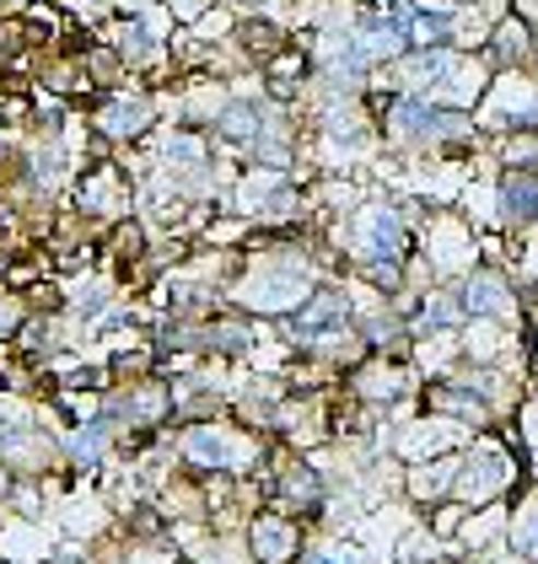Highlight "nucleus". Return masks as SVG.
Wrapping results in <instances>:
<instances>
[{
  "label": "nucleus",
  "instance_id": "nucleus-5",
  "mask_svg": "<svg viewBox=\"0 0 538 564\" xmlns=\"http://www.w3.org/2000/svg\"><path fill=\"white\" fill-rule=\"evenodd\" d=\"M302 554V538H296V521L280 516V510H265L254 521V560L259 564H291Z\"/></svg>",
  "mask_w": 538,
  "mask_h": 564
},
{
  "label": "nucleus",
  "instance_id": "nucleus-15",
  "mask_svg": "<svg viewBox=\"0 0 538 564\" xmlns=\"http://www.w3.org/2000/svg\"><path fill=\"white\" fill-rule=\"evenodd\" d=\"M458 468H464L458 457H447V462H442L436 473H425V468H420V473L409 479V484H414V501H442V490H447V484L458 479Z\"/></svg>",
  "mask_w": 538,
  "mask_h": 564
},
{
  "label": "nucleus",
  "instance_id": "nucleus-9",
  "mask_svg": "<svg viewBox=\"0 0 538 564\" xmlns=\"http://www.w3.org/2000/svg\"><path fill=\"white\" fill-rule=\"evenodd\" d=\"M464 307H469L473 317H517V296L506 291V280L473 274L469 285H464Z\"/></svg>",
  "mask_w": 538,
  "mask_h": 564
},
{
  "label": "nucleus",
  "instance_id": "nucleus-16",
  "mask_svg": "<svg viewBox=\"0 0 538 564\" xmlns=\"http://www.w3.org/2000/svg\"><path fill=\"white\" fill-rule=\"evenodd\" d=\"M512 543H517L528 560H538V510H528V516L517 521V538H512Z\"/></svg>",
  "mask_w": 538,
  "mask_h": 564
},
{
  "label": "nucleus",
  "instance_id": "nucleus-10",
  "mask_svg": "<svg viewBox=\"0 0 538 564\" xmlns=\"http://www.w3.org/2000/svg\"><path fill=\"white\" fill-rule=\"evenodd\" d=\"M108 440H114V425L97 414V420L75 425V431L66 436V457L70 462H81V468H97V462L108 457Z\"/></svg>",
  "mask_w": 538,
  "mask_h": 564
},
{
  "label": "nucleus",
  "instance_id": "nucleus-4",
  "mask_svg": "<svg viewBox=\"0 0 538 564\" xmlns=\"http://www.w3.org/2000/svg\"><path fill=\"white\" fill-rule=\"evenodd\" d=\"M501 484H506V457L495 451V440H484V446L473 451L469 468H458V501L484 505L501 495Z\"/></svg>",
  "mask_w": 538,
  "mask_h": 564
},
{
  "label": "nucleus",
  "instance_id": "nucleus-3",
  "mask_svg": "<svg viewBox=\"0 0 538 564\" xmlns=\"http://www.w3.org/2000/svg\"><path fill=\"white\" fill-rule=\"evenodd\" d=\"M184 457H189L195 468L232 473V468H248V462H254V440L232 436L226 425H189V431H184Z\"/></svg>",
  "mask_w": 538,
  "mask_h": 564
},
{
  "label": "nucleus",
  "instance_id": "nucleus-17",
  "mask_svg": "<svg viewBox=\"0 0 538 564\" xmlns=\"http://www.w3.org/2000/svg\"><path fill=\"white\" fill-rule=\"evenodd\" d=\"M22 328V307L16 302H0V339H11Z\"/></svg>",
  "mask_w": 538,
  "mask_h": 564
},
{
  "label": "nucleus",
  "instance_id": "nucleus-18",
  "mask_svg": "<svg viewBox=\"0 0 538 564\" xmlns=\"http://www.w3.org/2000/svg\"><path fill=\"white\" fill-rule=\"evenodd\" d=\"M5 484H11V479H5V468H0V495H5Z\"/></svg>",
  "mask_w": 538,
  "mask_h": 564
},
{
  "label": "nucleus",
  "instance_id": "nucleus-1",
  "mask_svg": "<svg viewBox=\"0 0 538 564\" xmlns=\"http://www.w3.org/2000/svg\"><path fill=\"white\" fill-rule=\"evenodd\" d=\"M254 280H259V274H254ZM232 296H237L243 307H254V313H296V307L313 296V280H307V263H302V258H274L259 285H237Z\"/></svg>",
  "mask_w": 538,
  "mask_h": 564
},
{
  "label": "nucleus",
  "instance_id": "nucleus-6",
  "mask_svg": "<svg viewBox=\"0 0 538 564\" xmlns=\"http://www.w3.org/2000/svg\"><path fill=\"white\" fill-rule=\"evenodd\" d=\"M156 162L173 173V178H210V151H204L200 129H173L156 151Z\"/></svg>",
  "mask_w": 538,
  "mask_h": 564
},
{
  "label": "nucleus",
  "instance_id": "nucleus-13",
  "mask_svg": "<svg viewBox=\"0 0 538 564\" xmlns=\"http://www.w3.org/2000/svg\"><path fill=\"white\" fill-rule=\"evenodd\" d=\"M119 188H125V184H119V173L97 162V173L81 184V204H86V210H97V215H103V210H119V199H114Z\"/></svg>",
  "mask_w": 538,
  "mask_h": 564
},
{
  "label": "nucleus",
  "instance_id": "nucleus-12",
  "mask_svg": "<svg viewBox=\"0 0 538 564\" xmlns=\"http://www.w3.org/2000/svg\"><path fill=\"white\" fill-rule=\"evenodd\" d=\"M501 210L512 215V221H528L538 210V178L534 173H512L506 184H501Z\"/></svg>",
  "mask_w": 538,
  "mask_h": 564
},
{
  "label": "nucleus",
  "instance_id": "nucleus-8",
  "mask_svg": "<svg viewBox=\"0 0 538 564\" xmlns=\"http://www.w3.org/2000/svg\"><path fill=\"white\" fill-rule=\"evenodd\" d=\"M265 119H269V108H259V103H226L210 125H215V134H221L232 151H254V140H259Z\"/></svg>",
  "mask_w": 538,
  "mask_h": 564
},
{
  "label": "nucleus",
  "instance_id": "nucleus-7",
  "mask_svg": "<svg viewBox=\"0 0 538 564\" xmlns=\"http://www.w3.org/2000/svg\"><path fill=\"white\" fill-rule=\"evenodd\" d=\"M156 119V108L145 103V97H108L103 108H97V129L108 134V140H134V134H145Z\"/></svg>",
  "mask_w": 538,
  "mask_h": 564
},
{
  "label": "nucleus",
  "instance_id": "nucleus-19",
  "mask_svg": "<svg viewBox=\"0 0 538 564\" xmlns=\"http://www.w3.org/2000/svg\"><path fill=\"white\" fill-rule=\"evenodd\" d=\"M313 564H339V560H329V554H318V560H313Z\"/></svg>",
  "mask_w": 538,
  "mask_h": 564
},
{
  "label": "nucleus",
  "instance_id": "nucleus-11",
  "mask_svg": "<svg viewBox=\"0 0 538 564\" xmlns=\"http://www.w3.org/2000/svg\"><path fill=\"white\" fill-rule=\"evenodd\" d=\"M274 495H280L285 510H318L324 505V484H318L313 468H285V479L274 484Z\"/></svg>",
  "mask_w": 538,
  "mask_h": 564
},
{
  "label": "nucleus",
  "instance_id": "nucleus-14",
  "mask_svg": "<svg viewBox=\"0 0 538 564\" xmlns=\"http://www.w3.org/2000/svg\"><path fill=\"white\" fill-rule=\"evenodd\" d=\"M458 322H464V307H458L453 296H425L420 313H414V328H420V333H425V328H431V333H447V328H458Z\"/></svg>",
  "mask_w": 538,
  "mask_h": 564
},
{
  "label": "nucleus",
  "instance_id": "nucleus-2",
  "mask_svg": "<svg viewBox=\"0 0 538 564\" xmlns=\"http://www.w3.org/2000/svg\"><path fill=\"white\" fill-rule=\"evenodd\" d=\"M350 248L361 252V263L366 258H394L399 263L404 252H409V232H404V221L388 210V204H361L355 210V221H350Z\"/></svg>",
  "mask_w": 538,
  "mask_h": 564
}]
</instances>
